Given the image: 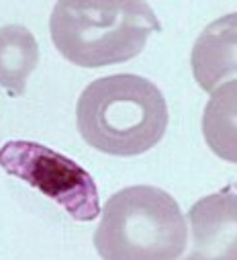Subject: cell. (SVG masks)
<instances>
[{
  "instance_id": "cell-6",
  "label": "cell",
  "mask_w": 237,
  "mask_h": 260,
  "mask_svg": "<svg viewBox=\"0 0 237 260\" xmlns=\"http://www.w3.org/2000/svg\"><path fill=\"white\" fill-rule=\"evenodd\" d=\"M190 68L207 92L237 76V13L225 15L203 29L190 53Z\"/></svg>"
},
{
  "instance_id": "cell-5",
  "label": "cell",
  "mask_w": 237,
  "mask_h": 260,
  "mask_svg": "<svg viewBox=\"0 0 237 260\" xmlns=\"http://www.w3.org/2000/svg\"><path fill=\"white\" fill-rule=\"evenodd\" d=\"M190 248L182 260H237V192L225 188L188 211Z\"/></svg>"
},
{
  "instance_id": "cell-7",
  "label": "cell",
  "mask_w": 237,
  "mask_h": 260,
  "mask_svg": "<svg viewBox=\"0 0 237 260\" xmlns=\"http://www.w3.org/2000/svg\"><path fill=\"white\" fill-rule=\"evenodd\" d=\"M203 136L215 156L237 164V80L213 90L203 113Z\"/></svg>"
},
{
  "instance_id": "cell-3",
  "label": "cell",
  "mask_w": 237,
  "mask_h": 260,
  "mask_svg": "<svg viewBox=\"0 0 237 260\" xmlns=\"http://www.w3.org/2000/svg\"><path fill=\"white\" fill-rule=\"evenodd\" d=\"M94 246L102 260H178L186 248L184 215L157 186L121 188L100 211Z\"/></svg>"
},
{
  "instance_id": "cell-8",
  "label": "cell",
  "mask_w": 237,
  "mask_h": 260,
  "mask_svg": "<svg viewBox=\"0 0 237 260\" xmlns=\"http://www.w3.org/2000/svg\"><path fill=\"white\" fill-rule=\"evenodd\" d=\"M37 63L39 45L27 27H0V86L13 96L23 94Z\"/></svg>"
},
{
  "instance_id": "cell-2",
  "label": "cell",
  "mask_w": 237,
  "mask_h": 260,
  "mask_svg": "<svg viewBox=\"0 0 237 260\" xmlns=\"http://www.w3.org/2000/svg\"><path fill=\"white\" fill-rule=\"evenodd\" d=\"M49 31L68 61L104 68L137 57L162 25L145 0H57Z\"/></svg>"
},
{
  "instance_id": "cell-1",
  "label": "cell",
  "mask_w": 237,
  "mask_h": 260,
  "mask_svg": "<svg viewBox=\"0 0 237 260\" xmlns=\"http://www.w3.org/2000/svg\"><path fill=\"white\" fill-rule=\"evenodd\" d=\"M162 90L137 74H112L90 82L76 105L82 140L110 156H139L155 148L168 129Z\"/></svg>"
},
{
  "instance_id": "cell-4",
  "label": "cell",
  "mask_w": 237,
  "mask_h": 260,
  "mask_svg": "<svg viewBox=\"0 0 237 260\" xmlns=\"http://www.w3.org/2000/svg\"><path fill=\"white\" fill-rule=\"evenodd\" d=\"M0 166L64 207L76 221H92L100 215L94 178L64 154L35 142L17 140L0 148Z\"/></svg>"
}]
</instances>
